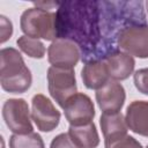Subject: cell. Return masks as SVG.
Listing matches in <instances>:
<instances>
[{"mask_svg":"<svg viewBox=\"0 0 148 148\" xmlns=\"http://www.w3.org/2000/svg\"><path fill=\"white\" fill-rule=\"evenodd\" d=\"M142 1L73 0L60 2L57 14L58 38L73 40L81 60H102L118 51L120 31L133 23H147Z\"/></svg>","mask_w":148,"mask_h":148,"instance_id":"6da1fadb","label":"cell"},{"mask_svg":"<svg viewBox=\"0 0 148 148\" xmlns=\"http://www.w3.org/2000/svg\"><path fill=\"white\" fill-rule=\"evenodd\" d=\"M0 59L1 88L10 94L25 92L31 86L32 76L21 53L14 47H5L0 51Z\"/></svg>","mask_w":148,"mask_h":148,"instance_id":"7a4b0ae2","label":"cell"},{"mask_svg":"<svg viewBox=\"0 0 148 148\" xmlns=\"http://www.w3.org/2000/svg\"><path fill=\"white\" fill-rule=\"evenodd\" d=\"M21 30L31 38H43L56 40L57 35V14L37 7L25 9L20 18Z\"/></svg>","mask_w":148,"mask_h":148,"instance_id":"3957f363","label":"cell"},{"mask_svg":"<svg viewBox=\"0 0 148 148\" xmlns=\"http://www.w3.org/2000/svg\"><path fill=\"white\" fill-rule=\"evenodd\" d=\"M47 87L51 97L64 109L66 102L76 94L74 69L51 66L47 69Z\"/></svg>","mask_w":148,"mask_h":148,"instance_id":"277c9868","label":"cell"},{"mask_svg":"<svg viewBox=\"0 0 148 148\" xmlns=\"http://www.w3.org/2000/svg\"><path fill=\"white\" fill-rule=\"evenodd\" d=\"M118 49L141 59L148 58V23H133L118 36Z\"/></svg>","mask_w":148,"mask_h":148,"instance_id":"5b68a950","label":"cell"},{"mask_svg":"<svg viewBox=\"0 0 148 148\" xmlns=\"http://www.w3.org/2000/svg\"><path fill=\"white\" fill-rule=\"evenodd\" d=\"M2 118L14 134L32 133V124L28 103L23 98H9L3 103Z\"/></svg>","mask_w":148,"mask_h":148,"instance_id":"8992f818","label":"cell"},{"mask_svg":"<svg viewBox=\"0 0 148 148\" xmlns=\"http://www.w3.org/2000/svg\"><path fill=\"white\" fill-rule=\"evenodd\" d=\"M31 118L42 132L53 131L60 121V112L44 95L37 94L31 99Z\"/></svg>","mask_w":148,"mask_h":148,"instance_id":"52a82bcc","label":"cell"},{"mask_svg":"<svg viewBox=\"0 0 148 148\" xmlns=\"http://www.w3.org/2000/svg\"><path fill=\"white\" fill-rule=\"evenodd\" d=\"M81 59L79 46L69 39L57 38L47 49V60L54 67L73 68Z\"/></svg>","mask_w":148,"mask_h":148,"instance_id":"ba28073f","label":"cell"},{"mask_svg":"<svg viewBox=\"0 0 148 148\" xmlns=\"http://www.w3.org/2000/svg\"><path fill=\"white\" fill-rule=\"evenodd\" d=\"M64 113L69 125H84L92 121L95 117V106L88 95L76 92L66 102Z\"/></svg>","mask_w":148,"mask_h":148,"instance_id":"9c48e42d","label":"cell"},{"mask_svg":"<svg viewBox=\"0 0 148 148\" xmlns=\"http://www.w3.org/2000/svg\"><path fill=\"white\" fill-rule=\"evenodd\" d=\"M125 98L126 94L124 87L112 79L96 91V102L103 112L120 111L125 103Z\"/></svg>","mask_w":148,"mask_h":148,"instance_id":"30bf717a","label":"cell"},{"mask_svg":"<svg viewBox=\"0 0 148 148\" xmlns=\"http://www.w3.org/2000/svg\"><path fill=\"white\" fill-rule=\"evenodd\" d=\"M103 60L106 65L110 79L112 80H116V81L126 80L127 77H130V75L134 71L135 61L133 57L120 50L109 54Z\"/></svg>","mask_w":148,"mask_h":148,"instance_id":"8fae6325","label":"cell"},{"mask_svg":"<svg viewBox=\"0 0 148 148\" xmlns=\"http://www.w3.org/2000/svg\"><path fill=\"white\" fill-rule=\"evenodd\" d=\"M127 127L142 136H148V101H133L126 109Z\"/></svg>","mask_w":148,"mask_h":148,"instance_id":"7c38bea8","label":"cell"},{"mask_svg":"<svg viewBox=\"0 0 148 148\" xmlns=\"http://www.w3.org/2000/svg\"><path fill=\"white\" fill-rule=\"evenodd\" d=\"M81 77L88 89L96 90L102 88L110 80V75L103 59L86 62L81 71Z\"/></svg>","mask_w":148,"mask_h":148,"instance_id":"4fadbf2b","label":"cell"},{"mask_svg":"<svg viewBox=\"0 0 148 148\" xmlns=\"http://www.w3.org/2000/svg\"><path fill=\"white\" fill-rule=\"evenodd\" d=\"M102 133L105 140L116 139L127 134V125L125 118L120 111L117 112H103L99 119Z\"/></svg>","mask_w":148,"mask_h":148,"instance_id":"5bb4252c","label":"cell"},{"mask_svg":"<svg viewBox=\"0 0 148 148\" xmlns=\"http://www.w3.org/2000/svg\"><path fill=\"white\" fill-rule=\"evenodd\" d=\"M68 134L79 148H96L99 143L98 132L92 121L79 126L69 125Z\"/></svg>","mask_w":148,"mask_h":148,"instance_id":"9a60e30c","label":"cell"},{"mask_svg":"<svg viewBox=\"0 0 148 148\" xmlns=\"http://www.w3.org/2000/svg\"><path fill=\"white\" fill-rule=\"evenodd\" d=\"M16 44L18 49L30 58L42 59L45 56V46L39 39L23 35L17 38Z\"/></svg>","mask_w":148,"mask_h":148,"instance_id":"2e32d148","label":"cell"},{"mask_svg":"<svg viewBox=\"0 0 148 148\" xmlns=\"http://www.w3.org/2000/svg\"><path fill=\"white\" fill-rule=\"evenodd\" d=\"M9 148H45L44 141L38 133L13 134L9 138Z\"/></svg>","mask_w":148,"mask_h":148,"instance_id":"e0dca14e","label":"cell"},{"mask_svg":"<svg viewBox=\"0 0 148 148\" xmlns=\"http://www.w3.org/2000/svg\"><path fill=\"white\" fill-rule=\"evenodd\" d=\"M105 148H142V146L136 139L125 134L116 139L105 140Z\"/></svg>","mask_w":148,"mask_h":148,"instance_id":"ac0fdd59","label":"cell"},{"mask_svg":"<svg viewBox=\"0 0 148 148\" xmlns=\"http://www.w3.org/2000/svg\"><path fill=\"white\" fill-rule=\"evenodd\" d=\"M133 80H134L135 88L140 92H142L145 95H148V68L138 69L134 73Z\"/></svg>","mask_w":148,"mask_h":148,"instance_id":"d6986e66","label":"cell"},{"mask_svg":"<svg viewBox=\"0 0 148 148\" xmlns=\"http://www.w3.org/2000/svg\"><path fill=\"white\" fill-rule=\"evenodd\" d=\"M50 148H79V147L73 142L68 133H61L53 138Z\"/></svg>","mask_w":148,"mask_h":148,"instance_id":"ffe728a7","label":"cell"},{"mask_svg":"<svg viewBox=\"0 0 148 148\" xmlns=\"http://www.w3.org/2000/svg\"><path fill=\"white\" fill-rule=\"evenodd\" d=\"M0 34H1V38H0V42L1 43H5L6 40H8L13 34V24L12 22L3 15L0 16Z\"/></svg>","mask_w":148,"mask_h":148,"instance_id":"44dd1931","label":"cell"},{"mask_svg":"<svg viewBox=\"0 0 148 148\" xmlns=\"http://www.w3.org/2000/svg\"><path fill=\"white\" fill-rule=\"evenodd\" d=\"M34 5H35L37 8H40V9L46 10V9H51V8H53V7H56V8L58 9L60 2H58V1H56V2H53V1H52V2H34Z\"/></svg>","mask_w":148,"mask_h":148,"instance_id":"7402d4cb","label":"cell"},{"mask_svg":"<svg viewBox=\"0 0 148 148\" xmlns=\"http://www.w3.org/2000/svg\"><path fill=\"white\" fill-rule=\"evenodd\" d=\"M145 5H146V7H147V12H148V1H146Z\"/></svg>","mask_w":148,"mask_h":148,"instance_id":"603a6c76","label":"cell"},{"mask_svg":"<svg viewBox=\"0 0 148 148\" xmlns=\"http://www.w3.org/2000/svg\"><path fill=\"white\" fill-rule=\"evenodd\" d=\"M146 148H148V146H147V147H146Z\"/></svg>","mask_w":148,"mask_h":148,"instance_id":"cb8c5ba5","label":"cell"}]
</instances>
